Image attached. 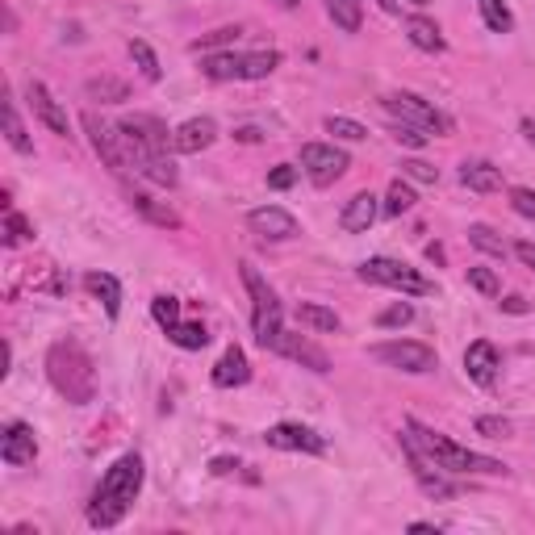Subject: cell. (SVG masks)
<instances>
[{
  "mask_svg": "<svg viewBox=\"0 0 535 535\" xmlns=\"http://www.w3.org/2000/svg\"><path fill=\"white\" fill-rule=\"evenodd\" d=\"M393 138H398V143H406V147H427V138L431 134H423V130H414V126H398V130H393Z\"/></svg>",
  "mask_w": 535,
  "mask_h": 535,
  "instance_id": "46",
  "label": "cell"
},
{
  "mask_svg": "<svg viewBox=\"0 0 535 535\" xmlns=\"http://www.w3.org/2000/svg\"><path fill=\"white\" fill-rule=\"evenodd\" d=\"M297 322L301 327H310L318 335H335L339 331V314L327 310V306H318V301H297Z\"/></svg>",
  "mask_w": 535,
  "mask_h": 535,
  "instance_id": "25",
  "label": "cell"
},
{
  "mask_svg": "<svg viewBox=\"0 0 535 535\" xmlns=\"http://www.w3.org/2000/svg\"><path fill=\"white\" fill-rule=\"evenodd\" d=\"M138 490H143V456L126 452V456L113 460V469L101 477L97 494H92V502H88V523L101 527V531L118 527L126 519V510L134 506Z\"/></svg>",
  "mask_w": 535,
  "mask_h": 535,
  "instance_id": "1",
  "label": "cell"
},
{
  "mask_svg": "<svg viewBox=\"0 0 535 535\" xmlns=\"http://www.w3.org/2000/svg\"><path fill=\"white\" fill-rule=\"evenodd\" d=\"M402 452H406V460H410V469H414V481H418V490H423L427 498H456V481H448L444 477V469L414 444L410 435H402Z\"/></svg>",
  "mask_w": 535,
  "mask_h": 535,
  "instance_id": "12",
  "label": "cell"
},
{
  "mask_svg": "<svg viewBox=\"0 0 535 535\" xmlns=\"http://www.w3.org/2000/svg\"><path fill=\"white\" fill-rule=\"evenodd\" d=\"M301 168H306V176L318 189H327V184H335L347 168H352V159H347V151H339L335 143H306L301 147Z\"/></svg>",
  "mask_w": 535,
  "mask_h": 535,
  "instance_id": "11",
  "label": "cell"
},
{
  "mask_svg": "<svg viewBox=\"0 0 535 535\" xmlns=\"http://www.w3.org/2000/svg\"><path fill=\"white\" fill-rule=\"evenodd\" d=\"M410 209H414L410 184H406V180H393V184H389V197H385V214H389V218H402V214H410Z\"/></svg>",
  "mask_w": 535,
  "mask_h": 535,
  "instance_id": "33",
  "label": "cell"
},
{
  "mask_svg": "<svg viewBox=\"0 0 535 535\" xmlns=\"http://www.w3.org/2000/svg\"><path fill=\"white\" fill-rule=\"evenodd\" d=\"M26 97H30L34 118H38L46 130H51V134H63V138H67V113H63V109H59V101L51 97V88H46V84H38V80H30Z\"/></svg>",
  "mask_w": 535,
  "mask_h": 535,
  "instance_id": "17",
  "label": "cell"
},
{
  "mask_svg": "<svg viewBox=\"0 0 535 535\" xmlns=\"http://www.w3.org/2000/svg\"><path fill=\"white\" fill-rule=\"evenodd\" d=\"M130 205L143 214L147 222H155V226H164V230H180V218L172 214L168 205H159L155 197H147V193H130Z\"/></svg>",
  "mask_w": 535,
  "mask_h": 535,
  "instance_id": "27",
  "label": "cell"
},
{
  "mask_svg": "<svg viewBox=\"0 0 535 535\" xmlns=\"http://www.w3.org/2000/svg\"><path fill=\"white\" fill-rule=\"evenodd\" d=\"M235 38H239V30L226 26V30H214V34H201L193 46H197V51H209V46H226V42H235Z\"/></svg>",
  "mask_w": 535,
  "mask_h": 535,
  "instance_id": "43",
  "label": "cell"
},
{
  "mask_svg": "<svg viewBox=\"0 0 535 535\" xmlns=\"http://www.w3.org/2000/svg\"><path fill=\"white\" fill-rule=\"evenodd\" d=\"M327 13H331V21H335L343 34H356L360 30V17H364L360 0H327Z\"/></svg>",
  "mask_w": 535,
  "mask_h": 535,
  "instance_id": "30",
  "label": "cell"
},
{
  "mask_svg": "<svg viewBox=\"0 0 535 535\" xmlns=\"http://www.w3.org/2000/svg\"><path fill=\"white\" fill-rule=\"evenodd\" d=\"M122 130V143H126V155H130V168L138 164V159H147V155H168V126L151 118V113H130V118L118 122Z\"/></svg>",
  "mask_w": 535,
  "mask_h": 535,
  "instance_id": "6",
  "label": "cell"
},
{
  "mask_svg": "<svg viewBox=\"0 0 535 535\" xmlns=\"http://www.w3.org/2000/svg\"><path fill=\"white\" fill-rule=\"evenodd\" d=\"M477 435H485V439H506V435H510V423H506V418H477Z\"/></svg>",
  "mask_w": 535,
  "mask_h": 535,
  "instance_id": "44",
  "label": "cell"
},
{
  "mask_svg": "<svg viewBox=\"0 0 535 535\" xmlns=\"http://www.w3.org/2000/svg\"><path fill=\"white\" fill-rule=\"evenodd\" d=\"M264 439H268V448H281V452H306V456L327 452V439L301 423H276V427H268Z\"/></svg>",
  "mask_w": 535,
  "mask_h": 535,
  "instance_id": "14",
  "label": "cell"
},
{
  "mask_svg": "<svg viewBox=\"0 0 535 535\" xmlns=\"http://www.w3.org/2000/svg\"><path fill=\"white\" fill-rule=\"evenodd\" d=\"M406 435H410L414 444L423 448L444 473H481V477H498V473H506V464H502V460H490V456H481V452H469L464 444H456V439H448V435H439V431L423 427L418 418H406Z\"/></svg>",
  "mask_w": 535,
  "mask_h": 535,
  "instance_id": "3",
  "label": "cell"
},
{
  "mask_svg": "<svg viewBox=\"0 0 535 535\" xmlns=\"http://www.w3.org/2000/svg\"><path fill=\"white\" fill-rule=\"evenodd\" d=\"M410 531H418V535H439V527H431V523H410Z\"/></svg>",
  "mask_w": 535,
  "mask_h": 535,
  "instance_id": "50",
  "label": "cell"
},
{
  "mask_svg": "<svg viewBox=\"0 0 535 535\" xmlns=\"http://www.w3.org/2000/svg\"><path fill=\"white\" fill-rule=\"evenodd\" d=\"M385 109L402 126H414V130H423V134H452V118H448V113H439L431 101L418 97V92H389Z\"/></svg>",
  "mask_w": 535,
  "mask_h": 535,
  "instance_id": "7",
  "label": "cell"
},
{
  "mask_svg": "<svg viewBox=\"0 0 535 535\" xmlns=\"http://www.w3.org/2000/svg\"><path fill=\"white\" fill-rule=\"evenodd\" d=\"M247 381H251V364L243 356V347L230 343L222 352V360L214 364V385L218 389H235V385H247Z\"/></svg>",
  "mask_w": 535,
  "mask_h": 535,
  "instance_id": "21",
  "label": "cell"
},
{
  "mask_svg": "<svg viewBox=\"0 0 535 535\" xmlns=\"http://www.w3.org/2000/svg\"><path fill=\"white\" fill-rule=\"evenodd\" d=\"M272 352H281V356L297 360L301 368H310V372H331L327 352H322V347H314L306 335H289V331H281V339H276Z\"/></svg>",
  "mask_w": 535,
  "mask_h": 535,
  "instance_id": "16",
  "label": "cell"
},
{
  "mask_svg": "<svg viewBox=\"0 0 535 535\" xmlns=\"http://www.w3.org/2000/svg\"><path fill=\"white\" fill-rule=\"evenodd\" d=\"M406 38L418 46V51H427V55H439L448 46L431 17H406Z\"/></svg>",
  "mask_w": 535,
  "mask_h": 535,
  "instance_id": "24",
  "label": "cell"
},
{
  "mask_svg": "<svg viewBox=\"0 0 535 535\" xmlns=\"http://www.w3.org/2000/svg\"><path fill=\"white\" fill-rule=\"evenodd\" d=\"M84 289L101 301L109 318L122 314V285H118V276H109V272H88V276H84Z\"/></svg>",
  "mask_w": 535,
  "mask_h": 535,
  "instance_id": "23",
  "label": "cell"
},
{
  "mask_svg": "<svg viewBox=\"0 0 535 535\" xmlns=\"http://www.w3.org/2000/svg\"><path fill=\"white\" fill-rule=\"evenodd\" d=\"M360 281L368 285H385V289H398V293H410V297H423L431 293L435 285L427 276H418L414 268H406L402 260H389V255H372V260L360 264Z\"/></svg>",
  "mask_w": 535,
  "mask_h": 535,
  "instance_id": "8",
  "label": "cell"
},
{
  "mask_svg": "<svg viewBox=\"0 0 535 535\" xmlns=\"http://www.w3.org/2000/svg\"><path fill=\"white\" fill-rule=\"evenodd\" d=\"M276 5H281V9H297V5H301V0H276Z\"/></svg>",
  "mask_w": 535,
  "mask_h": 535,
  "instance_id": "53",
  "label": "cell"
},
{
  "mask_svg": "<svg viewBox=\"0 0 535 535\" xmlns=\"http://www.w3.org/2000/svg\"><path fill=\"white\" fill-rule=\"evenodd\" d=\"M214 138H218V126L209 122V118H189L176 134H172V151L180 155H197L205 147H214Z\"/></svg>",
  "mask_w": 535,
  "mask_h": 535,
  "instance_id": "18",
  "label": "cell"
},
{
  "mask_svg": "<svg viewBox=\"0 0 535 535\" xmlns=\"http://www.w3.org/2000/svg\"><path fill=\"white\" fill-rule=\"evenodd\" d=\"M402 176H410V180H418V184H435V180H439V172H435L431 164H423V159H406V164H402Z\"/></svg>",
  "mask_w": 535,
  "mask_h": 535,
  "instance_id": "41",
  "label": "cell"
},
{
  "mask_svg": "<svg viewBox=\"0 0 535 535\" xmlns=\"http://www.w3.org/2000/svg\"><path fill=\"white\" fill-rule=\"evenodd\" d=\"M209 469H214V473L222 477V473H230V469H239V460H226V456H218L214 464H209Z\"/></svg>",
  "mask_w": 535,
  "mask_h": 535,
  "instance_id": "48",
  "label": "cell"
},
{
  "mask_svg": "<svg viewBox=\"0 0 535 535\" xmlns=\"http://www.w3.org/2000/svg\"><path fill=\"white\" fill-rule=\"evenodd\" d=\"M5 134H9V147H13V151H21V155H30V151H34L26 126H21V118H17L13 97H5Z\"/></svg>",
  "mask_w": 535,
  "mask_h": 535,
  "instance_id": "31",
  "label": "cell"
},
{
  "mask_svg": "<svg viewBox=\"0 0 535 535\" xmlns=\"http://www.w3.org/2000/svg\"><path fill=\"white\" fill-rule=\"evenodd\" d=\"M460 184L473 193H498L502 189V168H494L490 159H464L460 164Z\"/></svg>",
  "mask_w": 535,
  "mask_h": 535,
  "instance_id": "22",
  "label": "cell"
},
{
  "mask_svg": "<svg viewBox=\"0 0 535 535\" xmlns=\"http://www.w3.org/2000/svg\"><path fill=\"white\" fill-rule=\"evenodd\" d=\"M84 130H88V143L105 159V168L113 176H126L130 172V155H126V143H122V130L118 126H105L97 113H84Z\"/></svg>",
  "mask_w": 535,
  "mask_h": 535,
  "instance_id": "9",
  "label": "cell"
},
{
  "mask_svg": "<svg viewBox=\"0 0 535 535\" xmlns=\"http://www.w3.org/2000/svg\"><path fill=\"white\" fill-rule=\"evenodd\" d=\"M377 5H381L385 13H398V0H377Z\"/></svg>",
  "mask_w": 535,
  "mask_h": 535,
  "instance_id": "52",
  "label": "cell"
},
{
  "mask_svg": "<svg viewBox=\"0 0 535 535\" xmlns=\"http://www.w3.org/2000/svg\"><path fill=\"white\" fill-rule=\"evenodd\" d=\"M151 318L172 335V331L180 327V301H176V297H155V301H151Z\"/></svg>",
  "mask_w": 535,
  "mask_h": 535,
  "instance_id": "35",
  "label": "cell"
},
{
  "mask_svg": "<svg viewBox=\"0 0 535 535\" xmlns=\"http://www.w3.org/2000/svg\"><path fill=\"white\" fill-rule=\"evenodd\" d=\"M168 339L176 347H184V352H201V347L209 343V331H205V322H180V327Z\"/></svg>",
  "mask_w": 535,
  "mask_h": 535,
  "instance_id": "32",
  "label": "cell"
},
{
  "mask_svg": "<svg viewBox=\"0 0 535 535\" xmlns=\"http://www.w3.org/2000/svg\"><path fill=\"white\" fill-rule=\"evenodd\" d=\"M502 310H510V314H523V310H527V301H523V297H506V301H502Z\"/></svg>",
  "mask_w": 535,
  "mask_h": 535,
  "instance_id": "49",
  "label": "cell"
},
{
  "mask_svg": "<svg viewBox=\"0 0 535 535\" xmlns=\"http://www.w3.org/2000/svg\"><path fill=\"white\" fill-rule=\"evenodd\" d=\"M464 372H469L477 385H494V377H498V347L490 339L469 343V352H464Z\"/></svg>",
  "mask_w": 535,
  "mask_h": 535,
  "instance_id": "19",
  "label": "cell"
},
{
  "mask_svg": "<svg viewBox=\"0 0 535 535\" xmlns=\"http://www.w3.org/2000/svg\"><path fill=\"white\" fill-rule=\"evenodd\" d=\"M247 226H251V235L272 239V243H285V239H297V235H301L297 218L289 214V209H281V205L251 209V214H247Z\"/></svg>",
  "mask_w": 535,
  "mask_h": 535,
  "instance_id": "13",
  "label": "cell"
},
{
  "mask_svg": "<svg viewBox=\"0 0 535 535\" xmlns=\"http://www.w3.org/2000/svg\"><path fill=\"white\" fill-rule=\"evenodd\" d=\"M377 214H381V205H377V197L372 193H356L352 201L343 205V214H339V226L347 230V235H364V230L377 222Z\"/></svg>",
  "mask_w": 535,
  "mask_h": 535,
  "instance_id": "20",
  "label": "cell"
},
{
  "mask_svg": "<svg viewBox=\"0 0 535 535\" xmlns=\"http://www.w3.org/2000/svg\"><path fill=\"white\" fill-rule=\"evenodd\" d=\"M477 9H481V21L494 34H510V30H515V13L506 9V0H477Z\"/></svg>",
  "mask_w": 535,
  "mask_h": 535,
  "instance_id": "29",
  "label": "cell"
},
{
  "mask_svg": "<svg viewBox=\"0 0 535 535\" xmlns=\"http://www.w3.org/2000/svg\"><path fill=\"white\" fill-rule=\"evenodd\" d=\"M469 285H473L477 293H485V297H498V293H502L498 276H494L490 268H469Z\"/></svg>",
  "mask_w": 535,
  "mask_h": 535,
  "instance_id": "39",
  "label": "cell"
},
{
  "mask_svg": "<svg viewBox=\"0 0 535 535\" xmlns=\"http://www.w3.org/2000/svg\"><path fill=\"white\" fill-rule=\"evenodd\" d=\"M134 172L143 176V180H151V184H159V189H176V180H180L168 155H147V159H138Z\"/></svg>",
  "mask_w": 535,
  "mask_h": 535,
  "instance_id": "26",
  "label": "cell"
},
{
  "mask_svg": "<svg viewBox=\"0 0 535 535\" xmlns=\"http://www.w3.org/2000/svg\"><path fill=\"white\" fill-rule=\"evenodd\" d=\"M130 55H134L138 72H143V80H147V84H155L159 76H164V72H159V59H155V51H151V46H147L143 38H134V42H130Z\"/></svg>",
  "mask_w": 535,
  "mask_h": 535,
  "instance_id": "34",
  "label": "cell"
},
{
  "mask_svg": "<svg viewBox=\"0 0 535 535\" xmlns=\"http://www.w3.org/2000/svg\"><path fill=\"white\" fill-rule=\"evenodd\" d=\"M243 285L251 293V331H255V343L260 347H276V339H281V297L272 293V285L260 276V268L255 264H243Z\"/></svg>",
  "mask_w": 535,
  "mask_h": 535,
  "instance_id": "4",
  "label": "cell"
},
{
  "mask_svg": "<svg viewBox=\"0 0 535 535\" xmlns=\"http://www.w3.org/2000/svg\"><path fill=\"white\" fill-rule=\"evenodd\" d=\"M410 322H414V306H410V301H393V306H385V310L377 314V327H385V331L410 327Z\"/></svg>",
  "mask_w": 535,
  "mask_h": 535,
  "instance_id": "36",
  "label": "cell"
},
{
  "mask_svg": "<svg viewBox=\"0 0 535 535\" xmlns=\"http://www.w3.org/2000/svg\"><path fill=\"white\" fill-rule=\"evenodd\" d=\"M515 255H519V264H523V268L535 272V243H531V239H519V243H515Z\"/></svg>",
  "mask_w": 535,
  "mask_h": 535,
  "instance_id": "47",
  "label": "cell"
},
{
  "mask_svg": "<svg viewBox=\"0 0 535 535\" xmlns=\"http://www.w3.org/2000/svg\"><path fill=\"white\" fill-rule=\"evenodd\" d=\"M34 230H30V222L17 214V209H9V218H5V243L13 247V243H21V239H30Z\"/></svg>",
  "mask_w": 535,
  "mask_h": 535,
  "instance_id": "40",
  "label": "cell"
},
{
  "mask_svg": "<svg viewBox=\"0 0 535 535\" xmlns=\"http://www.w3.org/2000/svg\"><path fill=\"white\" fill-rule=\"evenodd\" d=\"M0 460L13 464V469H26V464H34V460H38L34 427H26V423H9L5 435H0Z\"/></svg>",
  "mask_w": 535,
  "mask_h": 535,
  "instance_id": "15",
  "label": "cell"
},
{
  "mask_svg": "<svg viewBox=\"0 0 535 535\" xmlns=\"http://www.w3.org/2000/svg\"><path fill=\"white\" fill-rule=\"evenodd\" d=\"M469 243H473L477 251H485V255H498V260L506 255V243L494 235L490 226H469Z\"/></svg>",
  "mask_w": 535,
  "mask_h": 535,
  "instance_id": "37",
  "label": "cell"
},
{
  "mask_svg": "<svg viewBox=\"0 0 535 535\" xmlns=\"http://www.w3.org/2000/svg\"><path fill=\"white\" fill-rule=\"evenodd\" d=\"M84 92H88V101H101V105H118V101H126V97H130V84L101 76V80H88V84H84Z\"/></svg>",
  "mask_w": 535,
  "mask_h": 535,
  "instance_id": "28",
  "label": "cell"
},
{
  "mask_svg": "<svg viewBox=\"0 0 535 535\" xmlns=\"http://www.w3.org/2000/svg\"><path fill=\"white\" fill-rule=\"evenodd\" d=\"M46 377L63 393L72 406H88L97 398V368H92V356L76 339H55L51 352H46Z\"/></svg>",
  "mask_w": 535,
  "mask_h": 535,
  "instance_id": "2",
  "label": "cell"
},
{
  "mask_svg": "<svg viewBox=\"0 0 535 535\" xmlns=\"http://www.w3.org/2000/svg\"><path fill=\"white\" fill-rule=\"evenodd\" d=\"M510 205H515L519 218L535 222V189H510Z\"/></svg>",
  "mask_w": 535,
  "mask_h": 535,
  "instance_id": "42",
  "label": "cell"
},
{
  "mask_svg": "<svg viewBox=\"0 0 535 535\" xmlns=\"http://www.w3.org/2000/svg\"><path fill=\"white\" fill-rule=\"evenodd\" d=\"M523 134H527L531 143H535V122H531V118H523Z\"/></svg>",
  "mask_w": 535,
  "mask_h": 535,
  "instance_id": "51",
  "label": "cell"
},
{
  "mask_svg": "<svg viewBox=\"0 0 535 535\" xmlns=\"http://www.w3.org/2000/svg\"><path fill=\"white\" fill-rule=\"evenodd\" d=\"M372 356L389 368H402L410 377H423V372L435 368V352L427 343H414V339H389V343H377L372 347Z\"/></svg>",
  "mask_w": 535,
  "mask_h": 535,
  "instance_id": "10",
  "label": "cell"
},
{
  "mask_svg": "<svg viewBox=\"0 0 535 535\" xmlns=\"http://www.w3.org/2000/svg\"><path fill=\"white\" fill-rule=\"evenodd\" d=\"M276 67H281V55L276 51H255V55H235V51H226V55H205L201 59V72L209 80H264L272 76Z\"/></svg>",
  "mask_w": 535,
  "mask_h": 535,
  "instance_id": "5",
  "label": "cell"
},
{
  "mask_svg": "<svg viewBox=\"0 0 535 535\" xmlns=\"http://www.w3.org/2000/svg\"><path fill=\"white\" fill-rule=\"evenodd\" d=\"M327 134L343 138V143H364L368 138V130L360 122H352V118H327Z\"/></svg>",
  "mask_w": 535,
  "mask_h": 535,
  "instance_id": "38",
  "label": "cell"
},
{
  "mask_svg": "<svg viewBox=\"0 0 535 535\" xmlns=\"http://www.w3.org/2000/svg\"><path fill=\"white\" fill-rule=\"evenodd\" d=\"M293 184H297V168H289V164H281V168H272L268 172V189H293Z\"/></svg>",
  "mask_w": 535,
  "mask_h": 535,
  "instance_id": "45",
  "label": "cell"
},
{
  "mask_svg": "<svg viewBox=\"0 0 535 535\" xmlns=\"http://www.w3.org/2000/svg\"><path fill=\"white\" fill-rule=\"evenodd\" d=\"M410 5H418V9H427V5H431V0H410Z\"/></svg>",
  "mask_w": 535,
  "mask_h": 535,
  "instance_id": "54",
  "label": "cell"
}]
</instances>
